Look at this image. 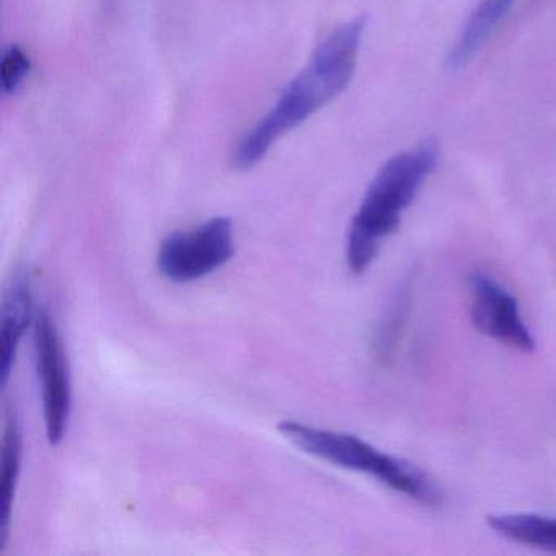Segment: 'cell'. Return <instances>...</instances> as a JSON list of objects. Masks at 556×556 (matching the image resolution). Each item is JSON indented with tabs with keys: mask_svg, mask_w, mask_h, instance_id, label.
<instances>
[{
	"mask_svg": "<svg viewBox=\"0 0 556 556\" xmlns=\"http://www.w3.org/2000/svg\"><path fill=\"white\" fill-rule=\"evenodd\" d=\"M364 28L366 18H354L317 48L311 63L286 87L276 105L252 131L247 132L233 155L237 168L250 170L255 167L282 136L298 128L350 86Z\"/></svg>",
	"mask_w": 556,
	"mask_h": 556,
	"instance_id": "cell-1",
	"label": "cell"
},
{
	"mask_svg": "<svg viewBox=\"0 0 556 556\" xmlns=\"http://www.w3.org/2000/svg\"><path fill=\"white\" fill-rule=\"evenodd\" d=\"M438 157V146L425 142L390 159L377 172L348 232L346 260L353 275L366 273L383 240L399 229L403 211L434 172Z\"/></svg>",
	"mask_w": 556,
	"mask_h": 556,
	"instance_id": "cell-2",
	"label": "cell"
},
{
	"mask_svg": "<svg viewBox=\"0 0 556 556\" xmlns=\"http://www.w3.org/2000/svg\"><path fill=\"white\" fill-rule=\"evenodd\" d=\"M278 429L305 454L346 470L369 475L422 506H439L442 503L441 488L426 471L403 458L379 451L356 435L325 431L291 419L279 422Z\"/></svg>",
	"mask_w": 556,
	"mask_h": 556,
	"instance_id": "cell-3",
	"label": "cell"
},
{
	"mask_svg": "<svg viewBox=\"0 0 556 556\" xmlns=\"http://www.w3.org/2000/svg\"><path fill=\"white\" fill-rule=\"evenodd\" d=\"M233 255L232 220L214 217L188 232H175L159 249V268L175 282L204 278L226 265Z\"/></svg>",
	"mask_w": 556,
	"mask_h": 556,
	"instance_id": "cell-4",
	"label": "cell"
},
{
	"mask_svg": "<svg viewBox=\"0 0 556 556\" xmlns=\"http://www.w3.org/2000/svg\"><path fill=\"white\" fill-rule=\"evenodd\" d=\"M35 351L37 369L41 379L45 426L48 442L58 445L63 441L70 425L73 390L70 366L53 318L45 308L35 318Z\"/></svg>",
	"mask_w": 556,
	"mask_h": 556,
	"instance_id": "cell-5",
	"label": "cell"
},
{
	"mask_svg": "<svg viewBox=\"0 0 556 556\" xmlns=\"http://www.w3.org/2000/svg\"><path fill=\"white\" fill-rule=\"evenodd\" d=\"M468 286L473 327L510 350L533 353L535 340L520 315L517 299L484 273H473Z\"/></svg>",
	"mask_w": 556,
	"mask_h": 556,
	"instance_id": "cell-6",
	"label": "cell"
},
{
	"mask_svg": "<svg viewBox=\"0 0 556 556\" xmlns=\"http://www.w3.org/2000/svg\"><path fill=\"white\" fill-rule=\"evenodd\" d=\"M34 320L30 281L27 276H15L2 305V354H0V376L5 386L17 356L18 344Z\"/></svg>",
	"mask_w": 556,
	"mask_h": 556,
	"instance_id": "cell-7",
	"label": "cell"
},
{
	"mask_svg": "<svg viewBox=\"0 0 556 556\" xmlns=\"http://www.w3.org/2000/svg\"><path fill=\"white\" fill-rule=\"evenodd\" d=\"M516 0H481V4L475 9L460 37L455 43L454 50L448 54V66L452 70H460L470 63L471 58L480 51L488 37H491L497 25L501 24Z\"/></svg>",
	"mask_w": 556,
	"mask_h": 556,
	"instance_id": "cell-8",
	"label": "cell"
},
{
	"mask_svg": "<svg viewBox=\"0 0 556 556\" xmlns=\"http://www.w3.org/2000/svg\"><path fill=\"white\" fill-rule=\"evenodd\" d=\"M488 526L503 539L556 553V517L540 514H493Z\"/></svg>",
	"mask_w": 556,
	"mask_h": 556,
	"instance_id": "cell-9",
	"label": "cell"
},
{
	"mask_svg": "<svg viewBox=\"0 0 556 556\" xmlns=\"http://www.w3.org/2000/svg\"><path fill=\"white\" fill-rule=\"evenodd\" d=\"M22 464V432L17 416L9 413L2 442V471H0V549L8 542L12 503Z\"/></svg>",
	"mask_w": 556,
	"mask_h": 556,
	"instance_id": "cell-10",
	"label": "cell"
},
{
	"mask_svg": "<svg viewBox=\"0 0 556 556\" xmlns=\"http://www.w3.org/2000/svg\"><path fill=\"white\" fill-rule=\"evenodd\" d=\"M30 60L21 47H9L0 61V84L5 93L17 92L25 77L30 73Z\"/></svg>",
	"mask_w": 556,
	"mask_h": 556,
	"instance_id": "cell-11",
	"label": "cell"
}]
</instances>
